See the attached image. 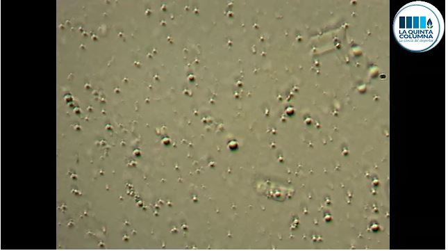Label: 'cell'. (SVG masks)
<instances>
[{
  "label": "cell",
  "instance_id": "1",
  "mask_svg": "<svg viewBox=\"0 0 448 251\" xmlns=\"http://www.w3.org/2000/svg\"><path fill=\"white\" fill-rule=\"evenodd\" d=\"M445 28V20L439 10L422 1L402 6L392 24L397 42L413 52H424L435 47L444 35Z\"/></svg>",
  "mask_w": 448,
  "mask_h": 251
}]
</instances>
